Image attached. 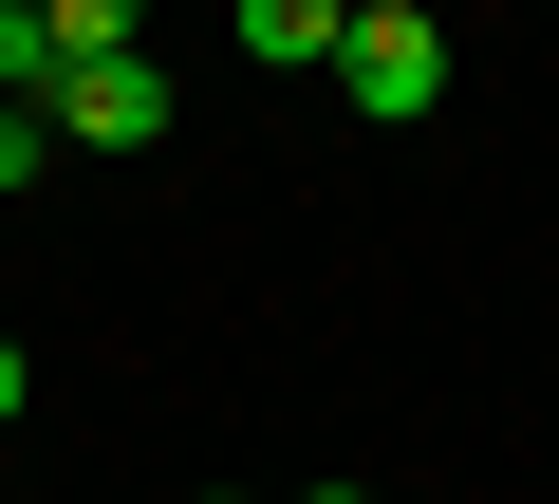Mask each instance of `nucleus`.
I'll use <instances>...</instances> for the list:
<instances>
[{
  "mask_svg": "<svg viewBox=\"0 0 559 504\" xmlns=\"http://www.w3.org/2000/svg\"><path fill=\"white\" fill-rule=\"evenodd\" d=\"M150 131H168V57H150V38L57 57V150H150Z\"/></svg>",
  "mask_w": 559,
  "mask_h": 504,
  "instance_id": "obj_2",
  "label": "nucleus"
},
{
  "mask_svg": "<svg viewBox=\"0 0 559 504\" xmlns=\"http://www.w3.org/2000/svg\"><path fill=\"white\" fill-rule=\"evenodd\" d=\"M336 20H355V0H224L242 75H336Z\"/></svg>",
  "mask_w": 559,
  "mask_h": 504,
  "instance_id": "obj_3",
  "label": "nucleus"
},
{
  "mask_svg": "<svg viewBox=\"0 0 559 504\" xmlns=\"http://www.w3.org/2000/svg\"><path fill=\"white\" fill-rule=\"evenodd\" d=\"M57 20V57H94V38H150V0H38Z\"/></svg>",
  "mask_w": 559,
  "mask_h": 504,
  "instance_id": "obj_5",
  "label": "nucleus"
},
{
  "mask_svg": "<svg viewBox=\"0 0 559 504\" xmlns=\"http://www.w3.org/2000/svg\"><path fill=\"white\" fill-rule=\"evenodd\" d=\"M336 113H373V131H429L448 113V20H429V0H355V20H336Z\"/></svg>",
  "mask_w": 559,
  "mask_h": 504,
  "instance_id": "obj_1",
  "label": "nucleus"
},
{
  "mask_svg": "<svg viewBox=\"0 0 559 504\" xmlns=\"http://www.w3.org/2000/svg\"><path fill=\"white\" fill-rule=\"evenodd\" d=\"M57 168V94H0V187H38Z\"/></svg>",
  "mask_w": 559,
  "mask_h": 504,
  "instance_id": "obj_4",
  "label": "nucleus"
},
{
  "mask_svg": "<svg viewBox=\"0 0 559 504\" xmlns=\"http://www.w3.org/2000/svg\"><path fill=\"white\" fill-rule=\"evenodd\" d=\"M20 392H38V355H20V337H0V430H20Z\"/></svg>",
  "mask_w": 559,
  "mask_h": 504,
  "instance_id": "obj_6",
  "label": "nucleus"
}]
</instances>
